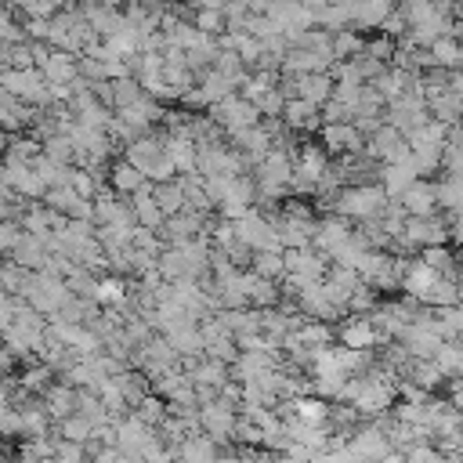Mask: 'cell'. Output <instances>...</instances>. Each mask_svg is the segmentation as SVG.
<instances>
[{
    "instance_id": "1",
    "label": "cell",
    "mask_w": 463,
    "mask_h": 463,
    "mask_svg": "<svg viewBox=\"0 0 463 463\" xmlns=\"http://www.w3.org/2000/svg\"><path fill=\"white\" fill-rule=\"evenodd\" d=\"M449 240V224L441 217H413L409 228H405V247H445Z\"/></svg>"
},
{
    "instance_id": "2",
    "label": "cell",
    "mask_w": 463,
    "mask_h": 463,
    "mask_svg": "<svg viewBox=\"0 0 463 463\" xmlns=\"http://www.w3.org/2000/svg\"><path fill=\"white\" fill-rule=\"evenodd\" d=\"M434 206H438V185H431V181H413L402 192V210L413 217H431Z\"/></svg>"
},
{
    "instance_id": "3",
    "label": "cell",
    "mask_w": 463,
    "mask_h": 463,
    "mask_svg": "<svg viewBox=\"0 0 463 463\" xmlns=\"http://www.w3.org/2000/svg\"><path fill=\"white\" fill-rule=\"evenodd\" d=\"M427 105H431L434 120H438V123H445V127H456V123L463 120V98H459L452 87H445L441 95L427 98Z\"/></svg>"
},
{
    "instance_id": "4",
    "label": "cell",
    "mask_w": 463,
    "mask_h": 463,
    "mask_svg": "<svg viewBox=\"0 0 463 463\" xmlns=\"http://www.w3.org/2000/svg\"><path fill=\"white\" fill-rule=\"evenodd\" d=\"M423 123H427V116H423L420 95H413L409 102H398V105H395V127H405L409 134H416Z\"/></svg>"
},
{
    "instance_id": "5",
    "label": "cell",
    "mask_w": 463,
    "mask_h": 463,
    "mask_svg": "<svg viewBox=\"0 0 463 463\" xmlns=\"http://www.w3.org/2000/svg\"><path fill=\"white\" fill-rule=\"evenodd\" d=\"M434 362H438V369H441L445 377H463V337L445 340V344L438 348Z\"/></svg>"
},
{
    "instance_id": "6",
    "label": "cell",
    "mask_w": 463,
    "mask_h": 463,
    "mask_svg": "<svg viewBox=\"0 0 463 463\" xmlns=\"http://www.w3.org/2000/svg\"><path fill=\"white\" fill-rule=\"evenodd\" d=\"M420 301L434 304L438 312H441V308H452V304H459V286H456L452 279H441V276H438V279L431 283V290H427Z\"/></svg>"
},
{
    "instance_id": "7",
    "label": "cell",
    "mask_w": 463,
    "mask_h": 463,
    "mask_svg": "<svg viewBox=\"0 0 463 463\" xmlns=\"http://www.w3.org/2000/svg\"><path fill=\"white\" fill-rule=\"evenodd\" d=\"M438 203L452 213V217H463V177H445L438 185Z\"/></svg>"
},
{
    "instance_id": "8",
    "label": "cell",
    "mask_w": 463,
    "mask_h": 463,
    "mask_svg": "<svg viewBox=\"0 0 463 463\" xmlns=\"http://www.w3.org/2000/svg\"><path fill=\"white\" fill-rule=\"evenodd\" d=\"M434 279H438V276H434L423 261H416V265H409V268H405V279H402V283H405V290H409L413 297H423V294L431 290V283H434Z\"/></svg>"
},
{
    "instance_id": "9",
    "label": "cell",
    "mask_w": 463,
    "mask_h": 463,
    "mask_svg": "<svg viewBox=\"0 0 463 463\" xmlns=\"http://www.w3.org/2000/svg\"><path fill=\"white\" fill-rule=\"evenodd\" d=\"M423 265H427V268H431L434 276L449 279V272H452L456 258L449 254V247H423Z\"/></svg>"
},
{
    "instance_id": "10",
    "label": "cell",
    "mask_w": 463,
    "mask_h": 463,
    "mask_svg": "<svg viewBox=\"0 0 463 463\" xmlns=\"http://www.w3.org/2000/svg\"><path fill=\"white\" fill-rule=\"evenodd\" d=\"M413 377H416V387H420V391H431V387H438V384L445 380V373L438 369L434 359H420V362L413 366Z\"/></svg>"
},
{
    "instance_id": "11",
    "label": "cell",
    "mask_w": 463,
    "mask_h": 463,
    "mask_svg": "<svg viewBox=\"0 0 463 463\" xmlns=\"http://www.w3.org/2000/svg\"><path fill=\"white\" fill-rule=\"evenodd\" d=\"M387 192H395V195H402L413 181H416V170H413V163H395L391 170H387Z\"/></svg>"
},
{
    "instance_id": "12",
    "label": "cell",
    "mask_w": 463,
    "mask_h": 463,
    "mask_svg": "<svg viewBox=\"0 0 463 463\" xmlns=\"http://www.w3.org/2000/svg\"><path fill=\"white\" fill-rule=\"evenodd\" d=\"M344 340H348V348H369V344L377 340V326H369V322H355V326H348V330H344Z\"/></svg>"
},
{
    "instance_id": "13",
    "label": "cell",
    "mask_w": 463,
    "mask_h": 463,
    "mask_svg": "<svg viewBox=\"0 0 463 463\" xmlns=\"http://www.w3.org/2000/svg\"><path fill=\"white\" fill-rule=\"evenodd\" d=\"M373 206H380V192H355V195L348 199V210H351V213H369Z\"/></svg>"
},
{
    "instance_id": "14",
    "label": "cell",
    "mask_w": 463,
    "mask_h": 463,
    "mask_svg": "<svg viewBox=\"0 0 463 463\" xmlns=\"http://www.w3.org/2000/svg\"><path fill=\"white\" fill-rule=\"evenodd\" d=\"M441 167L449 170V177H463V149L445 145V152H441Z\"/></svg>"
},
{
    "instance_id": "15",
    "label": "cell",
    "mask_w": 463,
    "mask_h": 463,
    "mask_svg": "<svg viewBox=\"0 0 463 463\" xmlns=\"http://www.w3.org/2000/svg\"><path fill=\"white\" fill-rule=\"evenodd\" d=\"M301 416L315 423V420H322V416H326V405H322V402H301Z\"/></svg>"
},
{
    "instance_id": "16",
    "label": "cell",
    "mask_w": 463,
    "mask_h": 463,
    "mask_svg": "<svg viewBox=\"0 0 463 463\" xmlns=\"http://www.w3.org/2000/svg\"><path fill=\"white\" fill-rule=\"evenodd\" d=\"M330 141H333L337 149H344V145H355V134L344 131V127H333V131H330Z\"/></svg>"
},
{
    "instance_id": "17",
    "label": "cell",
    "mask_w": 463,
    "mask_h": 463,
    "mask_svg": "<svg viewBox=\"0 0 463 463\" xmlns=\"http://www.w3.org/2000/svg\"><path fill=\"white\" fill-rule=\"evenodd\" d=\"M449 398H452L449 405H456V409L463 413V377H456V380H452V387H449Z\"/></svg>"
},
{
    "instance_id": "18",
    "label": "cell",
    "mask_w": 463,
    "mask_h": 463,
    "mask_svg": "<svg viewBox=\"0 0 463 463\" xmlns=\"http://www.w3.org/2000/svg\"><path fill=\"white\" fill-rule=\"evenodd\" d=\"M449 240H452L456 247H463V217H452V224H449Z\"/></svg>"
},
{
    "instance_id": "19",
    "label": "cell",
    "mask_w": 463,
    "mask_h": 463,
    "mask_svg": "<svg viewBox=\"0 0 463 463\" xmlns=\"http://www.w3.org/2000/svg\"><path fill=\"white\" fill-rule=\"evenodd\" d=\"M445 145H456V149H463V120H459L456 127H449V138H445Z\"/></svg>"
},
{
    "instance_id": "20",
    "label": "cell",
    "mask_w": 463,
    "mask_h": 463,
    "mask_svg": "<svg viewBox=\"0 0 463 463\" xmlns=\"http://www.w3.org/2000/svg\"><path fill=\"white\" fill-rule=\"evenodd\" d=\"M449 87H452V91L463 98V73H449Z\"/></svg>"
},
{
    "instance_id": "21",
    "label": "cell",
    "mask_w": 463,
    "mask_h": 463,
    "mask_svg": "<svg viewBox=\"0 0 463 463\" xmlns=\"http://www.w3.org/2000/svg\"><path fill=\"white\" fill-rule=\"evenodd\" d=\"M459 438H463V431H459Z\"/></svg>"
}]
</instances>
